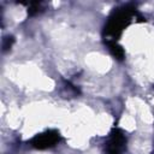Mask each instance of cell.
Listing matches in <instances>:
<instances>
[{"label":"cell","mask_w":154,"mask_h":154,"mask_svg":"<svg viewBox=\"0 0 154 154\" xmlns=\"http://www.w3.org/2000/svg\"><path fill=\"white\" fill-rule=\"evenodd\" d=\"M60 140H61L60 134L57 130H47L45 132L34 136L29 143L36 149H47L58 144Z\"/></svg>","instance_id":"7a4b0ae2"},{"label":"cell","mask_w":154,"mask_h":154,"mask_svg":"<svg viewBox=\"0 0 154 154\" xmlns=\"http://www.w3.org/2000/svg\"><path fill=\"white\" fill-rule=\"evenodd\" d=\"M137 14L138 13L136 8L131 5H125L119 8H116L108 17V20L103 28V36L106 38V42H117V38L120 36L123 30L132 22L134 17H136Z\"/></svg>","instance_id":"6da1fadb"},{"label":"cell","mask_w":154,"mask_h":154,"mask_svg":"<svg viewBox=\"0 0 154 154\" xmlns=\"http://www.w3.org/2000/svg\"><path fill=\"white\" fill-rule=\"evenodd\" d=\"M40 11H41V10H40V4H31V6H30L29 10H28V12H29L30 16L36 14V13H38Z\"/></svg>","instance_id":"8992f818"},{"label":"cell","mask_w":154,"mask_h":154,"mask_svg":"<svg viewBox=\"0 0 154 154\" xmlns=\"http://www.w3.org/2000/svg\"><path fill=\"white\" fill-rule=\"evenodd\" d=\"M13 42H14V38H13L12 36L5 37V38L2 40V51H4V52H6L7 49H10V48L12 47Z\"/></svg>","instance_id":"5b68a950"},{"label":"cell","mask_w":154,"mask_h":154,"mask_svg":"<svg viewBox=\"0 0 154 154\" xmlns=\"http://www.w3.org/2000/svg\"><path fill=\"white\" fill-rule=\"evenodd\" d=\"M106 45H107V47H108V49H109V52L112 53L113 57H116L117 59H123L124 58V51L116 41H108V42H106Z\"/></svg>","instance_id":"277c9868"},{"label":"cell","mask_w":154,"mask_h":154,"mask_svg":"<svg viewBox=\"0 0 154 154\" xmlns=\"http://www.w3.org/2000/svg\"><path fill=\"white\" fill-rule=\"evenodd\" d=\"M126 148V137L120 129H113L106 142L107 154H123Z\"/></svg>","instance_id":"3957f363"}]
</instances>
